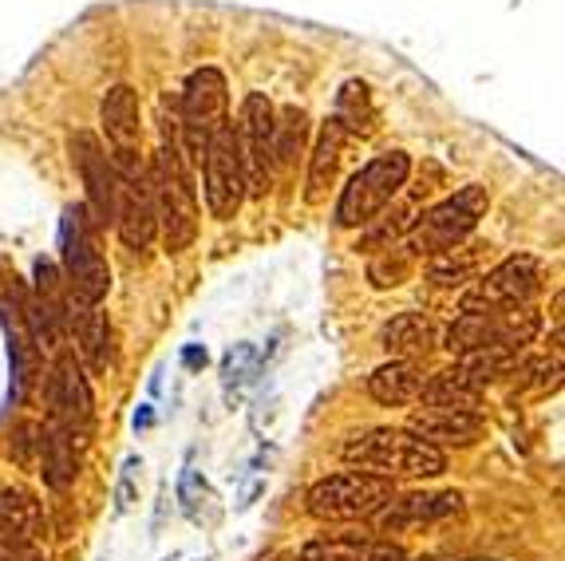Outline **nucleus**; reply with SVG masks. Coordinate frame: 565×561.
I'll use <instances>...</instances> for the list:
<instances>
[{
  "mask_svg": "<svg viewBox=\"0 0 565 561\" xmlns=\"http://www.w3.org/2000/svg\"><path fill=\"white\" fill-rule=\"evenodd\" d=\"M407 174H412V159L404 150H388V155L372 159L368 167H360L341 191L336 225L341 230H364L368 222H376L392 206L395 194L407 186Z\"/></svg>",
  "mask_w": 565,
  "mask_h": 561,
  "instance_id": "20e7f679",
  "label": "nucleus"
},
{
  "mask_svg": "<svg viewBox=\"0 0 565 561\" xmlns=\"http://www.w3.org/2000/svg\"><path fill=\"white\" fill-rule=\"evenodd\" d=\"M542 332V313L533 305L506 308V313H459L455 325L447 329V344L443 349L463 356V352L479 349H511L523 352L526 344H533Z\"/></svg>",
  "mask_w": 565,
  "mask_h": 561,
  "instance_id": "6e6552de",
  "label": "nucleus"
},
{
  "mask_svg": "<svg viewBox=\"0 0 565 561\" xmlns=\"http://www.w3.org/2000/svg\"><path fill=\"white\" fill-rule=\"evenodd\" d=\"M99 225L84 206H67L64 222H60V261H64V281L75 297L103 301L111 293V265L96 237Z\"/></svg>",
  "mask_w": 565,
  "mask_h": 561,
  "instance_id": "423d86ee",
  "label": "nucleus"
},
{
  "mask_svg": "<svg viewBox=\"0 0 565 561\" xmlns=\"http://www.w3.org/2000/svg\"><path fill=\"white\" fill-rule=\"evenodd\" d=\"M423 383L427 371L419 361H388L384 368H376L368 376V395L380 407H407V403H419Z\"/></svg>",
  "mask_w": 565,
  "mask_h": 561,
  "instance_id": "4be33fe9",
  "label": "nucleus"
},
{
  "mask_svg": "<svg viewBox=\"0 0 565 561\" xmlns=\"http://www.w3.org/2000/svg\"><path fill=\"white\" fill-rule=\"evenodd\" d=\"M143 471V463L135 455L123 463V475H119V490H115V514H127L131 502H135V475Z\"/></svg>",
  "mask_w": 565,
  "mask_h": 561,
  "instance_id": "473e14b6",
  "label": "nucleus"
},
{
  "mask_svg": "<svg viewBox=\"0 0 565 561\" xmlns=\"http://www.w3.org/2000/svg\"><path fill=\"white\" fill-rule=\"evenodd\" d=\"M44 400H48V427L64 431L67 439L84 447L96 419V400H91V383L84 376V364L75 361V352H56L48 380H44Z\"/></svg>",
  "mask_w": 565,
  "mask_h": 561,
  "instance_id": "1a4fd4ad",
  "label": "nucleus"
},
{
  "mask_svg": "<svg viewBox=\"0 0 565 561\" xmlns=\"http://www.w3.org/2000/svg\"><path fill=\"white\" fill-rule=\"evenodd\" d=\"M254 364H257V349H254V344H234V349L225 352V361H222V383H225V395H230V400H234V395L246 388Z\"/></svg>",
  "mask_w": 565,
  "mask_h": 561,
  "instance_id": "c756f323",
  "label": "nucleus"
},
{
  "mask_svg": "<svg viewBox=\"0 0 565 561\" xmlns=\"http://www.w3.org/2000/svg\"><path fill=\"white\" fill-rule=\"evenodd\" d=\"M336 123L344 127V135H368L372 131V103H368V87L364 84H344L341 99H336Z\"/></svg>",
  "mask_w": 565,
  "mask_h": 561,
  "instance_id": "cd10ccee",
  "label": "nucleus"
},
{
  "mask_svg": "<svg viewBox=\"0 0 565 561\" xmlns=\"http://www.w3.org/2000/svg\"><path fill=\"white\" fill-rule=\"evenodd\" d=\"M344 138H348V135H344V127L336 123V119H329V123L320 127L317 147H312V155H309V182H305V198H309V202L324 198V191H329L332 179H336Z\"/></svg>",
  "mask_w": 565,
  "mask_h": 561,
  "instance_id": "393cba45",
  "label": "nucleus"
},
{
  "mask_svg": "<svg viewBox=\"0 0 565 561\" xmlns=\"http://www.w3.org/2000/svg\"><path fill=\"white\" fill-rule=\"evenodd\" d=\"M459 507L463 498L455 490H416V495H392L372 522L380 534H404V529L451 519V514H459Z\"/></svg>",
  "mask_w": 565,
  "mask_h": 561,
  "instance_id": "dca6fc26",
  "label": "nucleus"
},
{
  "mask_svg": "<svg viewBox=\"0 0 565 561\" xmlns=\"http://www.w3.org/2000/svg\"><path fill=\"white\" fill-rule=\"evenodd\" d=\"M487 254H491V245L487 242H459L443 249V254L427 257V281L439 289H459V285H470L475 277L487 269Z\"/></svg>",
  "mask_w": 565,
  "mask_h": 561,
  "instance_id": "5701e85b",
  "label": "nucleus"
},
{
  "mask_svg": "<svg viewBox=\"0 0 565 561\" xmlns=\"http://www.w3.org/2000/svg\"><path fill=\"white\" fill-rule=\"evenodd\" d=\"M305 138H309V115L300 107H281L273 111V162L293 167L297 155H305Z\"/></svg>",
  "mask_w": 565,
  "mask_h": 561,
  "instance_id": "bb28decb",
  "label": "nucleus"
},
{
  "mask_svg": "<svg viewBox=\"0 0 565 561\" xmlns=\"http://www.w3.org/2000/svg\"><path fill=\"white\" fill-rule=\"evenodd\" d=\"M79 451L84 447L67 439L64 431H56V427H44V447H40V475L44 483L52 490H67L79 475Z\"/></svg>",
  "mask_w": 565,
  "mask_h": 561,
  "instance_id": "a878e982",
  "label": "nucleus"
},
{
  "mask_svg": "<svg viewBox=\"0 0 565 561\" xmlns=\"http://www.w3.org/2000/svg\"><path fill=\"white\" fill-rule=\"evenodd\" d=\"M135 427H150V412H147V407H143V412L135 415Z\"/></svg>",
  "mask_w": 565,
  "mask_h": 561,
  "instance_id": "c9c22d12",
  "label": "nucleus"
},
{
  "mask_svg": "<svg viewBox=\"0 0 565 561\" xmlns=\"http://www.w3.org/2000/svg\"><path fill=\"white\" fill-rule=\"evenodd\" d=\"M542 289V261L533 254H511L494 269H482L475 285L459 297L463 313H506V308H523L538 297Z\"/></svg>",
  "mask_w": 565,
  "mask_h": 561,
  "instance_id": "9d476101",
  "label": "nucleus"
},
{
  "mask_svg": "<svg viewBox=\"0 0 565 561\" xmlns=\"http://www.w3.org/2000/svg\"><path fill=\"white\" fill-rule=\"evenodd\" d=\"M341 455L356 471L380 478H439L447 471V455L427 447L407 427H368L344 439Z\"/></svg>",
  "mask_w": 565,
  "mask_h": 561,
  "instance_id": "f03ea898",
  "label": "nucleus"
},
{
  "mask_svg": "<svg viewBox=\"0 0 565 561\" xmlns=\"http://www.w3.org/2000/svg\"><path fill=\"white\" fill-rule=\"evenodd\" d=\"M230 123V87L218 68H198L191 72L179 96V138L182 150L194 162H202V150L218 131Z\"/></svg>",
  "mask_w": 565,
  "mask_h": 561,
  "instance_id": "0eeeda50",
  "label": "nucleus"
},
{
  "mask_svg": "<svg viewBox=\"0 0 565 561\" xmlns=\"http://www.w3.org/2000/svg\"><path fill=\"white\" fill-rule=\"evenodd\" d=\"M99 119H103V135L111 147V162L119 174L147 167L143 162V111H139V92L131 84L107 87L103 103H99Z\"/></svg>",
  "mask_w": 565,
  "mask_h": 561,
  "instance_id": "ddd939ff",
  "label": "nucleus"
},
{
  "mask_svg": "<svg viewBox=\"0 0 565 561\" xmlns=\"http://www.w3.org/2000/svg\"><path fill=\"white\" fill-rule=\"evenodd\" d=\"M64 325L67 337L75 340V352H79L75 361H84L91 371H107V364H111V320H107L103 308L96 301L75 297L72 289H67Z\"/></svg>",
  "mask_w": 565,
  "mask_h": 561,
  "instance_id": "f3484780",
  "label": "nucleus"
},
{
  "mask_svg": "<svg viewBox=\"0 0 565 561\" xmlns=\"http://www.w3.org/2000/svg\"><path fill=\"white\" fill-rule=\"evenodd\" d=\"M40 447H44V427L40 424L16 427V439H12V459H16V466L33 471V466L40 463Z\"/></svg>",
  "mask_w": 565,
  "mask_h": 561,
  "instance_id": "7c9ffc66",
  "label": "nucleus"
},
{
  "mask_svg": "<svg viewBox=\"0 0 565 561\" xmlns=\"http://www.w3.org/2000/svg\"><path fill=\"white\" fill-rule=\"evenodd\" d=\"M412 269H416L412 249H407V245H388V249H380V254L372 257V265H368V281H372L376 289H395L412 277Z\"/></svg>",
  "mask_w": 565,
  "mask_h": 561,
  "instance_id": "c85d7f7f",
  "label": "nucleus"
},
{
  "mask_svg": "<svg viewBox=\"0 0 565 561\" xmlns=\"http://www.w3.org/2000/svg\"><path fill=\"white\" fill-rule=\"evenodd\" d=\"M202 186H206V210L218 222L237 218L242 202L249 198L246 191V170H242V155H237L234 123H225L218 135L206 143L202 150Z\"/></svg>",
  "mask_w": 565,
  "mask_h": 561,
  "instance_id": "f8f14e48",
  "label": "nucleus"
},
{
  "mask_svg": "<svg viewBox=\"0 0 565 561\" xmlns=\"http://www.w3.org/2000/svg\"><path fill=\"white\" fill-rule=\"evenodd\" d=\"M150 202H155V222H159L162 245L171 254L191 249L198 237V194H194L191 162L179 138V115H167L162 107V143L147 167Z\"/></svg>",
  "mask_w": 565,
  "mask_h": 561,
  "instance_id": "f257e3e1",
  "label": "nucleus"
},
{
  "mask_svg": "<svg viewBox=\"0 0 565 561\" xmlns=\"http://www.w3.org/2000/svg\"><path fill=\"white\" fill-rule=\"evenodd\" d=\"M392 495V478L368 475V471H341V475L312 483L309 495H305V510L317 522H332V526H341V522H372Z\"/></svg>",
  "mask_w": 565,
  "mask_h": 561,
  "instance_id": "7ed1b4c3",
  "label": "nucleus"
},
{
  "mask_svg": "<svg viewBox=\"0 0 565 561\" xmlns=\"http://www.w3.org/2000/svg\"><path fill=\"white\" fill-rule=\"evenodd\" d=\"M67 147H72V162L79 170V182H84V210L91 214V222L96 225H111L115 222V191H119V170L111 162V155L103 150L99 135L91 131H75L67 138Z\"/></svg>",
  "mask_w": 565,
  "mask_h": 561,
  "instance_id": "4468645a",
  "label": "nucleus"
},
{
  "mask_svg": "<svg viewBox=\"0 0 565 561\" xmlns=\"http://www.w3.org/2000/svg\"><path fill=\"white\" fill-rule=\"evenodd\" d=\"M48 529L44 502L28 487H4L0 490V541H36Z\"/></svg>",
  "mask_w": 565,
  "mask_h": 561,
  "instance_id": "aec40b11",
  "label": "nucleus"
},
{
  "mask_svg": "<svg viewBox=\"0 0 565 561\" xmlns=\"http://www.w3.org/2000/svg\"><path fill=\"white\" fill-rule=\"evenodd\" d=\"M487 210H491V194L482 186H463L459 194L443 198L423 218L407 225L404 245L412 249V257H435L443 249H451V245L467 242L470 233L479 230L482 218H487Z\"/></svg>",
  "mask_w": 565,
  "mask_h": 561,
  "instance_id": "39448f33",
  "label": "nucleus"
},
{
  "mask_svg": "<svg viewBox=\"0 0 565 561\" xmlns=\"http://www.w3.org/2000/svg\"><path fill=\"white\" fill-rule=\"evenodd\" d=\"M407 431L423 439L427 447H470L479 443L482 435H487V424H482L479 412H455V407H419L412 412L407 419Z\"/></svg>",
  "mask_w": 565,
  "mask_h": 561,
  "instance_id": "a211bd4d",
  "label": "nucleus"
},
{
  "mask_svg": "<svg viewBox=\"0 0 565 561\" xmlns=\"http://www.w3.org/2000/svg\"><path fill=\"white\" fill-rule=\"evenodd\" d=\"M179 498H182V510H186V519H191V522H202V514H198V498H210V490H206V483L198 487V471H194V463H186V471H182Z\"/></svg>",
  "mask_w": 565,
  "mask_h": 561,
  "instance_id": "2f4dec72",
  "label": "nucleus"
},
{
  "mask_svg": "<svg viewBox=\"0 0 565 561\" xmlns=\"http://www.w3.org/2000/svg\"><path fill=\"white\" fill-rule=\"evenodd\" d=\"M182 361L191 364V368H198V364H206V352L202 349H186V356H182Z\"/></svg>",
  "mask_w": 565,
  "mask_h": 561,
  "instance_id": "f704fd0d",
  "label": "nucleus"
},
{
  "mask_svg": "<svg viewBox=\"0 0 565 561\" xmlns=\"http://www.w3.org/2000/svg\"><path fill=\"white\" fill-rule=\"evenodd\" d=\"M237 155H242V170H246V191L254 198H266L273 191V103L266 92H249L237 115Z\"/></svg>",
  "mask_w": 565,
  "mask_h": 561,
  "instance_id": "9b49d317",
  "label": "nucleus"
},
{
  "mask_svg": "<svg viewBox=\"0 0 565 561\" xmlns=\"http://www.w3.org/2000/svg\"><path fill=\"white\" fill-rule=\"evenodd\" d=\"M0 561H44V553L28 541H0Z\"/></svg>",
  "mask_w": 565,
  "mask_h": 561,
  "instance_id": "72a5a7b5",
  "label": "nucleus"
},
{
  "mask_svg": "<svg viewBox=\"0 0 565 561\" xmlns=\"http://www.w3.org/2000/svg\"><path fill=\"white\" fill-rule=\"evenodd\" d=\"M300 561H407L400 546L376 538H344V534H320L300 546Z\"/></svg>",
  "mask_w": 565,
  "mask_h": 561,
  "instance_id": "412c9836",
  "label": "nucleus"
},
{
  "mask_svg": "<svg viewBox=\"0 0 565 561\" xmlns=\"http://www.w3.org/2000/svg\"><path fill=\"white\" fill-rule=\"evenodd\" d=\"M423 407H455V412H479V400H482V388L470 380L467 371L459 364H451V368L435 371V376H427L423 383Z\"/></svg>",
  "mask_w": 565,
  "mask_h": 561,
  "instance_id": "b1692460",
  "label": "nucleus"
},
{
  "mask_svg": "<svg viewBox=\"0 0 565 561\" xmlns=\"http://www.w3.org/2000/svg\"><path fill=\"white\" fill-rule=\"evenodd\" d=\"M119 242L135 249V254H147L155 237H159V222H155V202H150V179L147 167L127 170L119 174V191H115V222Z\"/></svg>",
  "mask_w": 565,
  "mask_h": 561,
  "instance_id": "2eb2a0df",
  "label": "nucleus"
},
{
  "mask_svg": "<svg viewBox=\"0 0 565 561\" xmlns=\"http://www.w3.org/2000/svg\"><path fill=\"white\" fill-rule=\"evenodd\" d=\"M380 349L392 361H427L439 349V325L427 313H400L380 329Z\"/></svg>",
  "mask_w": 565,
  "mask_h": 561,
  "instance_id": "6ab92c4d",
  "label": "nucleus"
}]
</instances>
